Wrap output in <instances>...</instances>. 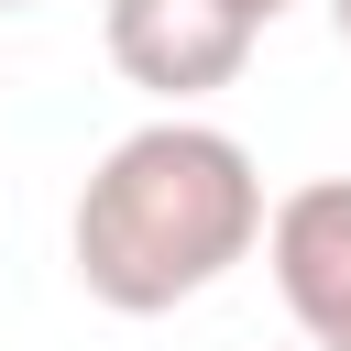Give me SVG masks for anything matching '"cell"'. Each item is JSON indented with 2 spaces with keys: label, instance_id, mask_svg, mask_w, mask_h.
<instances>
[{
  "label": "cell",
  "instance_id": "2",
  "mask_svg": "<svg viewBox=\"0 0 351 351\" xmlns=\"http://www.w3.org/2000/svg\"><path fill=\"white\" fill-rule=\"evenodd\" d=\"M99 44H110V66H121L143 99L197 110V99H219V88L252 66L263 22H252L241 0H99Z\"/></svg>",
  "mask_w": 351,
  "mask_h": 351
},
{
  "label": "cell",
  "instance_id": "1",
  "mask_svg": "<svg viewBox=\"0 0 351 351\" xmlns=\"http://www.w3.org/2000/svg\"><path fill=\"white\" fill-rule=\"evenodd\" d=\"M252 241H263V165L252 143L186 110L121 132L66 208V263L110 318H165L208 296L230 263H252Z\"/></svg>",
  "mask_w": 351,
  "mask_h": 351
},
{
  "label": "cell",
  "instance_id": "7",
  "mask_svg": "<svg viewBox=\"0 0 351 351\" xmlns=\"http://www.w3.org/2000/svg\"><path fill=\"white\" fill-rule=\"evenodd\" d=\"M296 351H307V340H296Z\"/></svg>",
  "mask_w": 351,
  "mask_h": 351
},
{
  "label": "cell",
  "instance_id": "3",
  "mask_svg": "<svg viewBox=\"0 0 351 351\" xmlns=\"http://www.w3.org/2000/svg\"><path fill=\"white\" fill-rule=\"evenodd\" d=\"M274 263V296L296 318L307 351H351V176H307L263 208V241Z\"/></svg>",
  "mask_w": 351,
  "mask_h": 351
},
{
  "label": "cell",
  "instance_id": "5",
  "mask_svg": "<svg viewBox=\"0 0 351 351\" xmlns=\"http://www.w3.org/2000/svg\"><path fill=\"white\" fill-rule=\"evenodd\" d=\"M241 11H252V22H274V11H285V0H241Z\"/></svg>",
  "mask_w": 351,
  "mask_h": 351
},
{
  "label": "cell",
  "instance_id": "4",
  "mask_svg": "<svg viewBox=\"0 0 351 351\" xmlns=\"http://www.w3.org/2000/svg\"><path fill=\"white\" fill-rule=\"evenodd\" d=\"M329 33H340V44H351V0H329Z\"/></svg>",
  "mask_w": 351,
  "mask_h": 351
},
{
  "label": "cell",
  "instance_id": "6",
  "mask_svg": "<svg viewBox=\"0 0 351 351\" xmlns=\"http://www.w3.org/2000/svg\"><path fill=\"white\" fill-rule=\"evenodd\" d=\"M0 11H33V0H0Z\"/></svg>",
  "mask_w": 351,
  "mask_h": 351
}]
</instances>
